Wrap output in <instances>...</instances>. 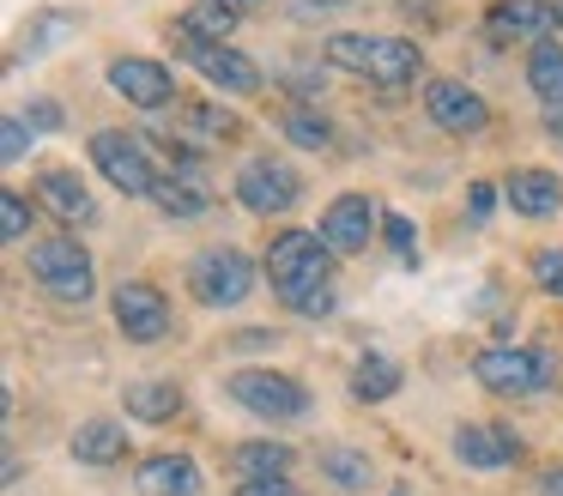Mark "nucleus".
Wrapping results in <instances>:
<instances>
[{"mask_svg": "<svg viewBox=\"0 0 563 496\" xmlns=\"http://www.w3.org/2000/svg\"><path fill=\"white\" fill-rule=\"evenodd\" d=\"M400 382H406V370L388 357V351H364L357 370H352V399L357 406H382V399L400 394Z\"/></svg>", "mask_w": 563, "mask_h": 496, "instance_id": "nucleus-21", "label": "nucleus"}, {"mask_svg": "<svg viewBox=\"0 0 563 496\" xmlns=\"http://www.w3.org/2000/svg\"><path fill=\"white\" fill-rule=\"evenodd\" d=\"M152 200H158V212L164 218H207L212 212V188H207V176L200 169H176V176H164L158 188H152Z\"/></svg>", "mask_w": 563, "mask_h": 496, "instance_id": "nucleus-19", "label": "nucleus"}, {"mask_svg": "<svg viewBox=\"0 0 563 496\" xmlns=\"http://www.w3.org/2000/svg\"><path fill=\"white\" fill-rule=\"evenodd\" d=\"M466 212H473V224H485V218L497 212V188H490V181H473V188H466Z\"/></svg>", "mask_w": 563, "mask_h": 496, "instance_id": "nucleus-35", "label": "nucleus"}, {"mask_svg": "<svg viewBox=\"0 0 563 496\" xmlns=\"http://www.w3.org/2000/svg\"><path fill=\"white\" fill-rule=\"evenodd\" d=\"M551 7H558V24H563V0H551Z\"/></svg>", "mask_w": 563, "mask_h": 496, "instance_id": "nucleus-41", "label": "nucleus"}, {"mask_svg": "<svg viewBox=\"0 0 563 496\" xmlns=\"http://www.w3.org/2000/svg\"><path fill=\"white\" fill-rule=\"evenodd\" d=\"M231 496H303V491H297L291 478H243Z\"/></svg>", "mask_w": 563, "mask_h": 496, "instance_id": "nucleus-34", "label": "nucleus"}, {"mask_svg": "<svg viewBox=\"0 0 563 496\" xmlns=\"http://www.w3.org/2000/svg\"><path fill=\"white\" fill-rule=\"evenodd\" d=\"M219 7H224V12H236V19H249V12H261L267 0H219Z\"/></svg>", "mask_w": 563, "mask_h": 496, "instance_id": "nucleus-39", "label": "nucleus"}, {"mask_svg": "<svg viewBox=\"0 0 563 496\" xmlns=\"http://www.w3.org/2000/svg\"><path fill=\"white\" fill-rule=\"evenodd\" d=\"M176 121H183L188 133H200V140H219V133H231V109L207 103V97H176Z\"/></svg>", "mask_w": 563, "mask_h": 496, "instance_id": "nucleus-27", "label": "nucleus"}, {"mask_svg": "<svg viewBox=\"0 0 563 496\" xmlns=\"http://www.w3.org/2000/svg\"><path fill=\"white\" fill-rule=\"evenodd\" d=\"M473 375H478V387H490L503 399H527L539 387H551V351L545 345H485L473 357Z\"/></svg>", "mask_w": 563, "mask_h": 496, "instance_id": "nucleus-5", "label": "nucleus"}, {"mask_svg": "<svg viewBox=\"0 0 563 496\" xmlns=\"http://www.w3.org/2000/svg\"><path fill=\"white\" fill-rule=\"evenodd\" d=\"M382 236H388V249L400 254L406 266L418 261V254H412V249H418V236H412V218H400V212H382Z\"/></svg>", "mask_w": 563, "mask_h": 496, "instance_id": "nucleus-32", "label": "nucleus"}, {"mask_svg": "<svg viewBox=\"0 0 563 496\" xmlns=\"http://www.w3.org/2000/svg\"><path fill=\"white\" fill-rule=\"evenodd\" d=\"M122 399H128V418H140V423H170L183 411V387L176 382H134Z\"/></svg>", "mask_w": 563, "mask_h": 496, "instance_id": "nucleus-23", "label": "nucleus"}, {"mask_svg": "<svg viewBox=\"0 0 563 496\" xmlns=\"http://www.w3.org/2000/svg\"><path fill=\"white\" fill-rule=\"evenodd\" d=\"M454 460L473 472H503L521 460V436L503 430V423H461L454 430Z\"/></svg>", "mask_w": 563, "mask_h": 496, "instance_id": "nucleus-13", "label": "nucleus"}, {"mask_svg": "<svg viewBox=\"0 0 563 496\" xmlns=\"http://www.w3.org/2000/svg\"><path fill=\"white\" fill-rule=\"evenodd\" d=\"M333 309H340V302H333V290H316V297H309L297 315H333Z\"/></svg>", "mask_w": 563, "mask_h": 496, "instance_id": "nucleus-37", "label": "nucleus"}, {"mask_svg": "<svg viewBox=\"0 0 563 496\" xmlns=\"http://www.w3.org/2000/svg\"><path fill=\"white\" fill-rule=\"evenodd\" d=\"M285 140L303 145V152H328V145H333V121L321 115L316 103H291V109H285Z\"/></svg>", "mask_w": 563, "mask_h": 496, "instance_id": "nucleus-26", "label": "nucleus"}, {"mask_svg": "<svg viewBox=\"0 0 563 496\" xmlns=\"http://www.w3.org/2000/svg\"><path fill=\"white\" fill-rule=\"evenodd\" d=\"M551 24H558L551 0H490V36L497 43H545Z\"/></svg>", "mask_w": 563, "mask_h": 496, "instance_id": "nucleus-15", "label": "nucleus"}, {"mask_svg": "<svg viewBox=\"0 0 563 496\" xmlns=\"http://www.w3.org/2000/svg\"><path fill=\"white\" fill-rule=\"evenodd\" d=\"M31 121H25V109H7V128H0V164H25L31 157Z\"/></svg>", "mask_w": 563, "mask_h": 496, "instance_id": "nucleus-29", "label": "nucleus"}, {"mask_svg": "<svg viewBox=\"0 0 563 496\" xmlns=\"http://www.w3.org/2000/svg\"><path fill=\"white\" fill-rule=\"evenodd\" d=\"M503 200L521 218H558L563 212V181L551 169H509L503 176Z\"/></svg>", "mask_w": 563, "mask_h": 496, "instance_id": "nucleus-17", "label": "nucleus"}, {"mask_svg": "<svg viewBox=\"0 0 563 496\" xmlns=\"http://www.w3.org/2000/svg\"><path fill=\"white\" fill-rule=\"evenodd\" d=\"M231 472H236V484L243 478H285L291 472V448L285 442H243L231 454Z\"/></svg>", "mask_w": 563, "mask_h": 496, "instance_id": "nucleus-25", "label": "nucleus"}, {"mask_svg": "<svg viewBox=\"0 0 563 496\" xmlns=\"http://www.w3.org/2000/svg\"><path fill=\"white\" fill-rule=\"evenodd\" d=\"M110 315H115V327H122V339H134V345H152V339L170 333V302H164V290L146 285V278H122V285L110 290Z\"/></svg>", "mask_w": 563, "mask_h": 496, "instance_id": "nucleus-10", "label": "nucleus"}, {"mask_svg": "<svg viewBox=\"0 0 563 496\" xmlns=\"http://www.w3.org/2000/svg\"><path fill=\"white\" fill-rule=\"evenodd\" d=\"M539 496H563V466L539 472Z\"/></svg>", "mask_w": 563, "mask_h": 496, "instance_id": "nucleus-38", "label": "nucleus"}, {"mask_svg": "<svg viewBox=\"0 0 563 496\" xmlns=\"http://www.w3.org/2000/svg\"><path fill=\"white\" fill-rule=\"evenodd\" d=\"M86 152H91L98 176L110 181L115 194H152V188H158V176H152V152H146V140H140V133H128V128H98Z\"/></svg>", "mask_w": 563, "mask_h": 496, "instance_id": "nucleus-7", "label": "nucleus"}, {"mask_svg": "<svg viewBox=\"0 0 563 496\" xmlns=\"http://www.w3.org/2000/svg\"><path fill=\"white\" fill-rule=\"evenodd\" d=\"M25 121H31L37 133H55V128H62V103H55V97H31V103H25Z\"/></svg>", "mask_w": 563, "mask_h": 496, "instance_id": "nucleus-33", "label": "nucleus"}, {"mask_svg": "<svg viewBox=\"0 0 563 496\" xmlns=\"http://www.w3.org/2000/svg\"><path fill=\"white\" fill-rule=\"evenodd\" d=\"M37 206H49L62 224H91V188L79 181V169H43L37 176Z\"/></svg>", "mask_w": 563, "mask_h": 496, "instance_id": "nucleus-18", "label": "nucleus"}, {"mask_svg": "<svg viewBox=\"0 0 563 496\" xmlns=\"http://www.w3.org/2000/svg\"><path fill=\"white\" fill-rule=\"evenodd\" d=\"M321 478L340 484V491H369V478H376V460H369V448H352V442H328L316 454Z\"/></svg>", "mask_w": 563, "mask_h": 496, "instance_id": "nucleus-22", "label": "nucleus"}, {"mask_svg": "<svg viewBox=\"0 0 563 496\" xmlns=\"http://www.w3.org/2000/svg\"><path fill=\"white\" fill-rule=\"evenodd\" d=\"M224 394H231L243 411L267 418V423L309 418V387L297 382V375H285V370H236L231 382H224Z\"/></svg>", "mask_w": 563, "mask_h": 496, "instance_id": "nucleus-6", "label": "nucleus"}, {"mask_svg": "<svg viewBox=\"0 0 563 496\" xmlns=\"http://www.w3.org/2000/svg\"><path fill=\"white\" fill-rule=\"evenodd\" d=\"M134 484H140V496H200V466L183 448H164V454L140 460Z\"/></svg>", "mask_w": 563, "mask_h": 496, "instance_id": "nucleus-16", "label": "nucleus"}, {"mask_svg": "<svg viewBox=\"0 0 563 496\" xmlns=\"http://www.w3.org/2000/svg\"><path fill=\"white\" fill-rule=\"evenodd\" d=\"M170 43H176V55H183L188 67L200 73V79L219 85V91H231V97H255V91H261V67L243 55V48H231V43H200V36H188L183 24L170 31Z\"/></svg>", "mask_w": 563, "mask_h": 496, "instance_id": "nucleus-8", "label": "nucleus"}, {"mask_svg": "<svg viewBox=\"0 0 563 496\" xmlns=\"http://www.w3.org/2000/svg\"><path fill=\"white\" fill-rule=\"evenodd\" d=\"M297 194H303V176H297L285 157H243L236 164V206L255 218H273V212H291Z\"/></svg>", "mask_w": 563, "mask_h": 496, "instance_id": "nucleus-9", "label": "nucleus"}, {"mask_svg": "<svg viewBox=\"0 0 563 496\" xmlns=\"http://www.w3.org/2000/svg\"><path fill=\"white\" fill-rule=\"evenodd\" d=\"M533 285L545 290V297H563V249H558V242L533 249Z\"/></svg>", "mask_w": 563, "mask_h": 496, "instance_id": "nucleus-30", "label": "nucleus"}, {"mask_svg": "<svg viewBox=\"0 0 563 496\" xmlns=\"http://www.w3.org/2000/svg\"><path fill=\"white\" fill-rule=\"evenodd\" d=\"M545 133H551V140H563V103L545 109Z\"/></svg>", "mask_w": 563, "mask_h": 496, "instance_id": "nucleus-40", "label": "nucleus"}, {"mask_svg": "<svg viewBox=\"0 0 563 496\" xmlns=\"http://www.w3.org/2000/svg\"><path fill=\"white\" fill-rule=\"evenodd\" d=\"M328 60L364 73V79L382 85V91H400V85L418 79V43H406V36H357V31H340V36H328Z\"/></svg>", "mask_w": 563, "mask_h": 496, "instance_id": "nucleus-2", "label": "nucleus"}, {"mask_svg": "<svg viewBox=\"0 0 563 496\" xmlns=\"http://www.w3.org/2000/svg\"><path fill=\"white\" fill-rule=\"evenodd\" d=\"M424 115L437 121L442 133H454V140H473V133H485L490 109H485V97H478L473 85H461V79H430V85H424Z\"/></svg>", "mask_w": 563, "mask_h": 496, "instance_id": "nucleus-11", "label": "nucleus"}, {"mask_svg": "<svg viewBox=\"0 0 563 496\" xmlns=\"http://www.w3.org/2000/svg\"><path fill=\"white\" fill-rule=\"evenodd\" d=\"M527 85H533V97L539 103H563V43H533L527 48Z\"/></svg>", "mask_w": 563, "mask_h": 496, "instance_id": "nucleus-24", "label": "nucleus"}, {"mask_svg": "<svg viewBox=\"0 0 563 496\" xmlns=\"http://www.w3.org/2000/svg\"><path fill=\"white\" fill-rule=\"evenodd\" d=\"M110 85L128 97L134 109H164L176 103V73L152 55H115L110 60Z\"/></svg>", "mask_w": 563, "mask_h": 496, "instance_id": "nucleus-12", "label": "nucleus"}, {"mask_svg": "<svg viewBox=\"0 0 563 496\" xmlns=\"http://www.w3.org/2000/svg\"><path fill=\"white\" fill-rule=\"evenodd\" d=\"M67 454H74L79 466H115V460L128 454V430L115 418H86L74 430V442H67Z\"/></svg>", "mask_w": 563, "mask_h": 496, "instance_id": "nucleus-20", "label": "nucleus"}, {"mask_svg": "<svg viewBox=\"0 0 563 496\" xmlns=\"http://www.w3.org/2000/svg\"><path fill=\"white\" fill-rule=\"evenodd\" d=\"M183 31L200 36V43H224V36L236 31V12H224L219 0H195V7L183 12Z\"/></svg>", "mask_w": 563, "mask_h": 496, "instance_id": "nucleus-28", "label": "nucleus"}, {"mask_svg": "<svg viewBox=\"0 0 563 496\" xmlns=\"http://www.w3.org/2000/svg\"><path fill=\"white\" fill-rule=\"evenodd\" d=\"M188 285H195V297L207 302V309H236V302H249V290H255V261H249L236 242H212V249H200L195 261H188Z\"/></svg>", "mask_w": 563, "mask_h": 496, "instance_id": "nucleus-4", "label": "nucleus"}, {"mask_svg": "<svg viewBox=\"0 0 563 496\" xmlns=\"http://www.w3.org/2000/svg\"><path fill=\"white\" fill-rule=\"evenodd\" d=\"M376 224H382V212H376V200H369V194H340V200L321 212V242H328L333 254H357Z\"/></svg>", "mask_w": 563, "mask_h": 496, "instance_id": "nucleus-14", "label": "nucleus"}, {"mask_svg": "<svg viewBox=\"0 0 563 496\" xmlns=\"http://www.w3.org/2000/svg\"><path fill=\"white\" fill-rule=\"evenodd\" d=\"M394 496H412V491H406V484H400V491H394Z\"/></svg>", "mask_w": 563, "mask_h": 496, "instance_id": "nucleus-42", "label": "nucleus"}, {"mask_svg": "<svg viewBox=\"0 0 563 496\" xmlns=\"http://www.w3.org/2000/svg\"><path fill=\"white\" fill-rule=\"evenodd\" d=\"M291 7H297V19H321V12L345 7V0H291Z\"/></svg>", "mask_w": 563, "mask_h": 496, "instance_id": "nucleus-36", "label": "nucleus"}, {"mask_svg": "<svg viewBox=\"0 0 563 496\" xmlns=\"http://www.w3.org/2000/svg\"><path fill=\"white\" fill-rule=\"evenodd\" d=\"M25 266H31V278H37L55 302H91L98 273H91V254H86V242H79V236H43V242H31Z\"/></svg>", "mask_w": 563, "mask_h": 496, "instance_id": "nucleus-3", "label": "nucleus"}, {"mask_svg": "<svg viewBox=\"0 0 563 496\" xmlns=\"http://www.w3.org/2000/svg\"><path fill=\"white\" fill-rule=\"evenodd\" d=\"M0 236H7V242H25L31 236V200H25V194H0Z\"/></svg>", "mask_w": 563, "mask_h": 496, "instance_id": "nucleus-31", "label": "nucleus"}, {"mask_svg": "<svg viewBox=\"0 0 563 496\" xmlns=\"http://www.w3.org/2000/svg\"><path fill=\"white\" fill-rule=\"evenodd\" d=\"M328 266H333V249L321 242V230H279L267 242V285L291 309H303L316 290H328Z\"/></svg>", "mask_w": 563, "mask_h": 496, "instance_id": "nucleus-1", "label": "nucleus"}]
</instances>
